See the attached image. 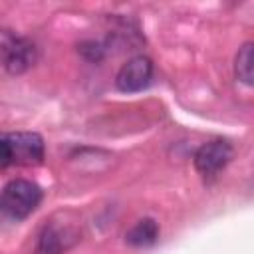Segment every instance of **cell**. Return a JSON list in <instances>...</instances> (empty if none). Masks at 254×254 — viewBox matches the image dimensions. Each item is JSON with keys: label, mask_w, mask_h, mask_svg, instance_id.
<instances>
[{"label": "cell", "mask_w": 254, "mask_h": 254, "mask_svg": "<svg viewBox=\"0 0 254 254\" xmlns=\"http://www.w3.org/2000/svg\"><path fill=\"white\" fill-rule=\"evenodd\" d=\"M77 50H79V54H81L85 60H89V62H99V60L103 58V48H101V44H97V42H81V44L77 46Z\"/></svg>", "instance_id": "9"}, {"label": "cell", "mask_w": 254, "mask_h": 254, "mask_svg": "<svg viewBox=\"0 0 254 254\" xmlns=\"http://www.w3.org/2000/svg\"><path fill=\"white\" fill-rule=\"evenodd\" d=\"M46 157L42 135L34 131L0 133V169L6 167H36Z\"/></svg>", "instance_id": "1"}, {"label": "cell", "mask_w": 254, "mask_h": 254, "mask_svg": "<svg viewBox=\"0 0 254 254\" xmlns=\"http://www.w3.org/2000/svg\"><path fill=\"white\" fill-rule=\"evenodd\" d=\"M252 64H254V44L244 42L234 58V73L246 85H252Z\"/></svg>", "instance_id": "8"}, {"label": "cell", "mask_w": 254, "mask_h": 254, "mask_svg": "<svg viewBox=\"0 0 254 254\" xmlns=\"http://www.w3.org/2000/svg\"><path fill=\"white\" fill-rule=\"evenodd\" d=\"M157 238H159V224L153 218H141L125 232V242L135 248L151 246L157 242Z\"/></svg>", "instance_id": "6"}, {"label": "cell", "mask_w": 254, "mask_h": 254, "mask_svg": "<svg viewBox=\"0 0 254 254\" xmlns=\"http://www.w3.org/2000/svg\"><path fill=\"white\" fill-rule=\"evenodd\" d=\"M42 200V189L28 179H14L0 190V212L8 218H26Z\"/></svg>", "instance_id": "2"}, {"label": "cell", "mask_w": 254, "mask_h": 254, "mask_svg": "<svg viewBox=\"0 0 254 254\" xmlns=\"http://www.w3.org/2000/svg\"><path fill=\"white\" fill-rule=\"evenodd\" d=\"M38 58L36 46L28 40L18 36L16 32L2 28L0 30V65L12 75H20L28 71Z\"/></svg>", "instance_id": "3"}, {"label": "cell", "mask_w": 254, "mask_h": 254, "mask_svg": "<svg viewBox=\"0 0 254 254\" xmlns=\"http://www.w3.org/2000/svg\"><path fill=\"white\" fill-rule=\"evenodd\" d=\"M151 77H153V62L147 56H135L119 67L115 75V85L119 91L133 93L145 89L151 83Z\"/></svg>", "instance_id": "4"}, {"label": "cell", "mask_w": 254, "mask_h": 254, "mask_svg": "<svg viewBox=\"0 0 254 254\" xmlns=\"http://www.w3.org/2000/svg\"><path fill=\"white\" fill-rule=\"evenodd\" d=\"M232 145L228 141L222 139H214L208 141L204 145L198 147V151L194 153V169L202 175V177H212L218 171H222L230 159H232Z\"/></svg>", "instance_id": "5"}, {"label": "cell", "mask_w": 254, "mask_h": 254, "mask_svg": "<svg viewBox=\"0 0 254 254\" xmlns=\"http://www.w3.org/2000/svg\"><path fill=\"white\" fill-rule=\"evenodd\" d=\"M64 248H65V232H62L58 224L50 222L42 228L34 254H62Z\"/></svg>", "instance_id": "7"}]
</instances>
